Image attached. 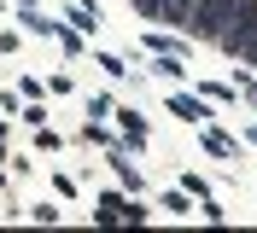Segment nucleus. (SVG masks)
I'll return each mask as SVG.
<instances>
[{"instance_id": "nucleus-1", "label": "nucleus", "mask_w": 257, "mask_h": 233, "mask_svg": "<svg viewBox=\"0 0 257 233\" xmlns=\"http://www.w3.org/2000/svg\"><path fill=\"white\" fill-rule=\"evenodd\" d=\"M99 221H128L135 227V221H146V210L135 198H123V192H99Z\"/></svg>"}, {"instance_id": "nucleus-7", "label": "nucleus", "mask_w": 257, "mask_h": 233, "mask_svg": "<svg viewBox=\"0 0 257 233\" xmlns=\"http://www.w3.org/2000/svg\"><path fill=\"white\" fill-rule=\"evenodd\" d=\"M146 47H152V53H170V59H181V47H187V41H176V35H146Z\"/></svg>"}, {"instance_id": "nucleus-9", "label": "nucleus", "mask_w": 257, "mask_h": 233, "mask_svg": "<svg viewBox=\"0 0 257 233\" xmlns=\"http://www.w3.org/2000/svg\"><path fill=\"white\" fill-rule=\"evenodd\" d=\"M53 41H59L64 53H82V41H76V35H70V30H64V24H53Z\"/></svg>"}, {"instance_id": "nucleus-5", "label": "nucleus", "mask_w": 257, "mask_h": 233, "mask_svg": "<svg viewBox=\"0 0 257 233\" xmlns=\"http://www.w3.org/2000/svg\"><path fill=\"white\" fill-rule=\"evenodd\" d=\"M111 169H117V181H123L128 192H146V181H141V169H135V163H123V152L111 157Z\"/></svg>"}, {"instance_id": "nucleus-2", "label": "nucleus", "mask_w": 257, "mask_h": 233, "mask_svg": "<svg viewBox=\"0 0 257 233\" xmlns=\"http://www.w3.org/2000/svg\"><path fill=\"white\" fill-rule=\"evenodd\" d=\"M170 117H181V123H193V128H205V123H210V105H205V99H193V93H170Z\"/></svg>"}, {"instance_id": "nucleus-4", "label": "nucleus", "mask_w": 257, "mask_h": 233, "mask_svg": "<svg viewBox=\"0 0 257 233\" xmlns=\"http://www.w3.org/2000/svg\"><path fill=\"white\" fill-rule=\"evenodd\" d=\"M205 152H216V157H234V152H240V140H234V134H222V128H210V123H205Z\"/></svg>"}, {"instance_id": "nucleus-6", "label": "nucleus", "mask_w": 257, "mask_h": 233, "mask_svg": "<svg viewBox=\"0 0 257 233\" xmlns=\"http://www.w3.org/2000/svg\"><path fill=\"white\" fill-rule=\"evenodd\" d=\"M70 24H76V30H88V35H94V30H99V12H94V6H88V0H76V6H70Z\"/></svg>"}, {"instance_id": "nucleus-8", "label": "nucleus", "mask_w": 257, "mask_h": 233, "mask_svg": "<svg viewBox=\"0 0 257 233\" xmlns=\"http://www.w3.org/2000/svg\"><path fill=\"white\" fill-rule=\"evenodd\" d=\"M99 70H111V76H135V70H128L123 59H117V53H99Z\"/></svg>"}, {"instance_id": "nucleus-3", "label": "nucleus", "mask_w": 257, "mask_h": 233, "mask_svg": "<svg viewBox=\"0 0 257 233\" xmlns=\"http://www.w3.org/2000/svg\"><path fill=\"white\" fill-rule=\"evenodd\" d=\"M111 117H117V128H123V146H128V152H141V146H146V123H141V111H111Z\"/></svg>"}]
</instances>
